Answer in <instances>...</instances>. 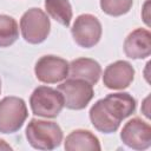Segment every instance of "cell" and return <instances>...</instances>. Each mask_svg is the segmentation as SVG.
<instances>
[{
    "instance_id": "cell-1",
    "label": "cell",
    "mask_w": 151,
    "mask_h": 151,
    "mask_svg": "<svg viewBox=\"0 0 151 151\" xmlns=\"http://www.w3.org/2000/svg\"><path fill=\"white\" fill-rule=\"evenodd\" d=\"M136 99L127 92L110 93L97 100L90 109V120L96 130L103 133H113L123 119L136 111Z\"/></svg>"
},
{
    "instance_id": "cell-2",
    "label": "cell",
    "mask_w": 151,
    "mask_h": 151,
    "mask_svg": "<svg viewBox=\"0 0 151 151\" xmlns=\"http://www.w3.org/2000/svg\"><path fill=\"white\" fill-rule=\"evenodd\" d=\"M26 138L37 150H53L60 146L64 134L57 123L33 118L27 124Z\"/></svg>"
},
{
    "instance_id": "cell-3",
    "label": "cell",
    "mask_w": 151,
    "mask_h": 151,
    "mask_svg": "<svg viewBox=\"0 0 151 151\" xmlns=\"http://www.w3.org/2000/svg\"><path fill=\"white\" fill-rule=\"evenodd\" d=\"M20 31L24 40L28 44H41L47 39L51 31L48 15L40 8H29L20 19Z\"/></svg>"
},
{
    "instance_id": "cell-4",
    "label": "cell",
    "mask_w": 151,
    "mask_h": 151,
    "mask_svg": "<svg viewBox=\"0 0 151 151\" xmlns=\"http://www.w3.org/2000/svg\"><path fill=\"white\" fill-rule=\"evenodd\" d=\"M28 117V110L24 99L14 96L0 100V132L15 133Z\"/></svg>"
},
{
    "instance_id": "cell-5",
    "label": "cell",
    "mask_w": 151,
    "mask_h": 151,
    "mask_svg": "<svg viewBox=\"0 0 151 151\" xmlns=\"http://www.w3.org/2000/svg\"><path fill=\"white\" fill-rule=\"evenodd\" d=\"M29 105L33 114L55 118L64 107V99L58 90L50 86H38L29 97Z\"/></svg>"
},
{
    "instance_id": "cell-6",
    "label": "cell",
    "mask_w": 151,
    "mask_h": 151,
    "mask_svg": "<svg viewBox=\"0 0 151 151\" xmlns=\"http://www.w3.org/2000/svg\"><path fill=\"white\" fill-rule=\"evenodd\" d=\"M64 99V106L70 110H83L94 96L93 85L83 79H65L57 88Z\"/></svg>"
},
{
    "instance_id": "cell-7",
    "label": "cell",
    "mask_w": 151,
    "mask_h": 151,
    "mask_svg": "<svg viewBox=\"0 0 151 151\" xmlns=\"http://www.w3.org/2000/svg\"><path fill=\"white\" fill-rule=\"evenodd\" d=\"M71 33L77 45L83 48H91L99 42L103 27L97 17L86 13L76 18Z\"/></svg>"
},
{
    "instance_id": "cell-8",
    "label": "cell",
    "mask_w": 151,
    "mask_h": 151,
    "mask_svg": "<svg viewBox=\"0 0 151 151\" xmlns=\"http://www.w3.org/2000/svg\"><path fill=\"white\" fill-rule=\"evenodd\" d=\"M70 63L57 55H44L35 63L34 73L44 84H57L68 77Z\"/></svg>"
},
{
    "instance_id": "cell-9",
    "label": "cell",
    "mask_w": 151,
    "mask_h": 151,
    "mask_svg": "<svg viewBox=\"0 0 151 151\" xmlns=\"http://www.w3.org/2000/svg\"><path fill=\"white\" fill-rule=\"evenodd\" d=\"M120 139L130 149L146 150L151 146V126L138 117L132 118L123 126Z\"/></svg>"
},
{
    "instance_id": "cell-10",
    "label": "cell",
    "mask_w": 151,
    "mask_h": 151,
    "mask_svg": "<svg viewBox=\"0 0 151 151\" xmlns=\"http://www.w3.org/2000/svg\"><path fill=\"white\" fill-rule=\"evenodd\" d=\"M134 79V68L126 60H117L110 64L103 74V83L110 90H124Z\"/></svg>"
},
{
    "instance_id": "cell-11",
    "label": "cell",
    "mask_w": 151,
    "mask_h": 151,
    "mask_svg": "<svg viewBox=\"0 0 151 151\" xmlns=\"http://www.w3.org/2000/svg\"><path fill=\"white\" fill-rule=\"evenodd\" d=\"M124 53L130 59H145L151 54V33L145 28H136L124 41Z\"/></svg>"
},
{
    "instance_id": "cell-12",
    "label": "cell",
    "mask_w": 151,
    "mask_h": 151,
    "mask_svg": "<svg viewBox=\"0 0 151 151\" xmlns=\"http://www.w3.org/2000/svg\"><path fill=\"white\" fill-rule=\"evenodd\" d=\"M101 76V67L98 61L91 58H78L70 63L68 77L74 79H83L96 85Z\"/></svg>"
},
{
    "instance_id": "cell-13",
    "label": "cell",
    "mask_w": 151,
    "mask_h": 151,
    "mask_svg": "<svg viewBox=\"0 0 151 151\" xmlns=\"http://www.w3.org/2000/svg\"><path fill=\"white\" fill-rule=\"evenodd\" d=\"M64 147L67 151H99V139L88 130L78 129L72 131L65 139Z\"/></svg>"
},
{
    "instance_id": "cell-14",
    "label": "cell",
    "mask_w": 151,
    "mask_h": 151,
    "mask_svg": "<svg viewBox=\"0 0 151 151\" xmlns=\"http://www.w3.org/2000/svg\"><path fill=\"white\" fill-rule=\"evenodd\" d=\"M47 14L60 25L68 27L72 20V6L68 0H45Z\"/></svg>"
},
{
    "instance_id": "cell-15",
    "label": "cell",
    "mask_w": 151,
    "mask_h": 151,
    "mask_svg": "<svg viewBox=\"0 0 151 151\" xmlns=\"http://www.w3.org/2000/svg\"><path fill=\"white\" fill-rule=\"evenodd\" d=\"M19 38V26L14 18L0 14V47H9Z\"/></svg>"
},
{
    "instance_id": "cell-16",
    "label": "cell",
    "mask_w": 151,
    "mask_h": 151,
    "mask_svg": "<svg viewBox=\"0 0 151 151\" xmlns=\"http://www.w3.org/2000/svg\"><path fill=\"white\" fill-rule=\"evenodd\" d=\"M133 5V0H100V8L111 17L126 14Z\"/></svg>"
},
{
    "instance_id": "cell-17",
    "label": "cell",
    "mask_w": 151,
    "mask_h": 151,
    "mask_svg": "<svg viewBox=\"0 0 151 151\" xmlns=\"http://www.w3.org/2000/svg\"><path fill=\"white\" fill-rule=\"evenodd\" d=\"M149 6H150V1H146L144 7H143V13H142V17H143V20L144 22L146 24V26H150V15H149Z\"/></svg>"
},
{
    "instance_id": "cell-18",
    "label": "cell",
    "mask_w": 151,
    "mask_h": 151,
    "mask_svg": "<svg viewBox=\"0 0 151 151\" xmlns=\"http://www.w3.org/2000/svg\"><path fill=\"white\" fill-rule=\"evenodd\" d=\"M0 150H12V147H11V145L7 144L5 140L0 139Z\"/></svg>"
},
{
    "instance_id": "cell-19",
    "label": "cell",
    "mask_w": 151,
    "mask_h": 151,
    "mask_svg": "<svg viewBox=\"0 0 151 151\" xmlns=\"http://www.w3.org/2000/svg\"><path fill=\"white\" fill-rule=\"evenodd\" d=\"M147 100H149V97H147V98L144 100V105H145V107H146V105H147ZM143 112H144V114H145L147 118H150V113H149V110H144Z\"/></svg>"
},
{
    "instance_id": "cell-20",
    "label": "cell",
    "mask_w": 151,
    "mask_h": 151,
    "mask_svg": "<svg viewBox=\"0 0 151 151\" xmlns=\"http://www.w3.org/2000/svg\"><path fill=\"white\" fill-rule=\"evenodd\" d=\"M0 93H1V79H0Z\"/></svg>"
}]
</instances>
